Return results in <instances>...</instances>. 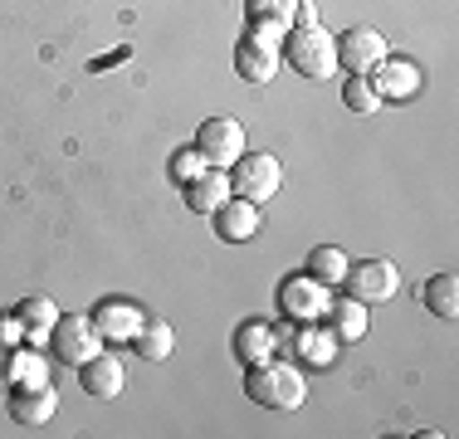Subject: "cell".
Segmentation results:
<instances>
[{
	"instance_id": "6da1fadb",
	"label": "cell",
	"mask_w": 459,
	"mask_h": 439,
	"mask_svg": "<svg viewBox=\"0 0 459 439\" xmlns=\"http://www.w3.org/2000/svg\"><path fill=\"white\" fill-rule=\"evenodd\" d=\"M245 395L255 405H264V410H299L303 395H308V381H303L299 366L269 357V361H255L245 371Z\"/></svg>"
},
{
	"instance_id": "7a4b0ae2",
	"label": "cell",
	"mask_w": 459,
	"mask_h": 439,
	"mask_svg": "<svg viewBox=\"0 0 459 439\" xmlns=\"http://www.w3.org/2000/svg\"><path fill=\"white\" fill-rule=\"evenodd\" d=\"M283 59L293 64V73L323 83L337 73V35H327L323 25H293L283 35Z\"/></svg>"
},
{
	"instance_id": "3957f363",
	"label": "cell",
	"mask_w": 459,
	"mask_h": 439,
	"mask_svg": "<svg viewBox=\"0 0 459 439\" xmlns=\"http://www.w3.org/2000/svg\"><path fill=\"white\" fill-rule=\"evenodd\" d=\"M279 185H283V167H279L274 151H245V157L230 167V191H235L239 201L264 205L279 195Z\"/></svg>"
},
{
	"instance_id": "277c9868",
	"label": "cell",
	"mask_w": 459,
	"mask_h": 439,
	"mask_svg": "<svg viewBox=\"0 0 459 439\" xmlns=\"http://www.w3.org/2000/svg\"><path fill=\"white\" fill-rule=\"evenodd\" d=\"M195 151L205 157V167L230 171L245 157V127H239L235 117H205V123L195 127Z\"/></svg>"
},
{
	"instance_id": "5b68a950",
	"label": "cell",
	"mask_w": 459,
	"mask_h": 439,
	"mask_svg": "<svg viewBox=\"0 0 459 439\" xmlns=\"http://www.w3.org/2000/svg\"><path fill=\"white\" fill-rule=\"evenodd\" d=\"M49 351L64 361V366L79 371L89 357L103 351V337H98L93 317H59V323H54V332H49Z\"/></svg>"
},
{
	"instance_id": "8992f818",
	"label": "cell",
	"mask_w": 459,
	"mask_h": 439,
	"mask_svg": "<svg viewBox=\"0 0 459 439\" xmlns=\"http://www.w3.org/2000/svg\"><path fill=\"white\" fill-rule=\"evenodd\" d=\"M342 283H347V298L357 303H386L401 288V273L391 259H362V263H347Z\"/></svg>"
},
{
	"instance_id": "52a82bcc",
	"label": "cell",
	"mask_w": 459,
	"mask_h": 439,
	"mask_svg": "<svg viewBox=\"0 0 459 439\" xmlns=\"http://www.w3.org/2000/svg\"><path fill=\"white\" fill-rule=\"evenodd\" d=\"M327 288L313 273H289V279L279 283V313H289L293 323H323L327 313Z\"/></svg>"
},
{
	"instance_id": "ba28073f",
	"label": "cell",
	"mask_w": 459,
	"mask_h": 439,
	"mask_svg": "<svg viewBox=\"0 0 459 439\" xmlns=\"http://www.w3.org/2000/svg\"><path fill=\"white\" fill-rule=\"evenodd\" d=\"M381 59H391V44L381 39V30L352 25L347 35H337V69H347V73H371Z\"/></svg>"
},
{
	"instance_id": "9c48e42d",
	"label": "cell",
	"mask_w": 459,
	"mask_h": 439,
	"mask_svg": "<svg viewBox=\"0 0 459 439\" xmlns=\"http://www.w3.org/2000/svg\"><path fill=\"white\" fill-rule=\"evenodd\" d=\"M10 420L15 425H30V430H39V425L54 420V410H59V395H54V386L45 381V386H10Z\"/></svg>"
},
{
	"instance_id": "30bf717a",
	"label": "cell",
	"mask_w": 459,
	"mask_h": 439,
	"mask_svg": "<svg viewBox=\"0 0 459 439\" xmlns=\"http://www.w3.org/2000/svg\"><path fill=\"white\" fill-rule=\"evenodd\" d=\"M89 317H93V327H98L103 342H133L137 327H142V313L127 298H103Z\"/></svg>"
},
{
	"instance_id": "8fae6325",
	"label": "cell",
	"mask_w": 459,
	"mask_h": 439,
	"mask_svg": "<svg viewBox=\"0 0 459 439\" xmlns=\"http://www.w3.org/2000/svg\"><path fill=\"white\" fill-rule=\"evenodd\" d=\"M79 381H83V391H89L93 400H113V395L127 386V371H123V361H117L113 351H98V357H89L79 366Z\"/></svg>"
},
{
	"instance_id": "7c38bea8",
	"label": "cell",
	"mask_w": 459,
	"mask_h": 439,
	"mask_svg": "<svg viewBox=\"0 0 459 439\" xmlns=\"http://www.w3.org/2000/svg\"><path fill=\"white\" fill-rule=\"evenodd\" d=\"M230 195H235V191H230V171L225 167H205L201 176L186 181V205H191L195 215H215Z\"/></svg>"
},
{
	"instance_id": "4fadbf2b",
	"label": "cell",
	"mask_w": 459,
	"mask_h": 439,
	"mask_svg": "<svg viewBox=\"0 0 459 439\" xmlns=\"http://www.w3.org/2000/svg\"><path fill=\"white\" fill-rule=\"evenodd\" d=\"M215 235H221L225 245L255 239V235H259V205H255V201H239V195H230L221 211H215Z\"/></svg>"
},
{
	"instance_id": "5bb4252c",
	"label": "cell",
	"mask_w": 459,
	"mask_h": 439,
	"mask_svg": "<svg viewBox=\"0 0 459 439\" xmlns=\"http://www.w3.org/2000/svg\"><path fill=\"white\" fill-rule=\"evenodd\" d=\"M323 327L337 337V347H347V342H362V337H367V303H357V298L327 303V313H323Z\"/></svg>"
},
{
	"instance_id": "9a60e30c",
	"label": "cell",
	"mask_w": 459,
	"mask_h": 439,
	"mask_svg": "<svg viewBox=\"0 0 459 439\" xmlns=\"http://www.w3.org/2000/svg\"><path fill=\"white\" fill-rule=\"evenodd\" d=\"M235 73L245 83H269L279 73V49H264V44H255V39H239V49H235Z\"/></svg>"
},
{
	"instance_id": "2e32d148",
	"label": "cell",
	"mask_w": 459,
	"mask_h": 439,
	"mask_svg": "<svg viewBox=\"0 0 459 439\" xmlns=\"http://www.w3.org/2000/svg\"><path fill=\"white\" fill-rule=\"evenodd\" d=\"M371 73H377L371 83H377L381 98H411L415 88H420V69H415L411 59H381Z\"/></svg>"
},
{
	"instance_id": "e0dca14e",
	"label": "cell",
	"mask_w": 459,
	"mask_h": 439,
	"mask_svg": "<svg viewBox=\"0 0 459 439\" xmlns=\"http://www.w3.org/2000/svg\"><path fill=\"white\" fill-rule=\"evenodd\" d=\"M279 347V332L269 323H239L235 327V357L245 361V366H255V361H269Z\"/></svg>"
},
{
	"instance_id": "ac0fdd59",
	"label": "cell",
	"mask_w": 459,
	"mask_h": 439,
	"mask_svg": "<svg viewBox=\"0 0 459 439\" xmlns=\"http://www.w3.org/2000/svg\"><path fill=\"white\" fill-rule=\"evenodd\" d=\"M293 351H299L303 361H313V366H333V357H337V337L327 332V327H318V323H299Z\"/></svg>"
},
{
	"instance_id": "d6986e66",
	"label": "cell",
	"mask_w": 459,
	"mask_h": 439,
	"mask_svg": "<svg viewBox=\"0 0 459 439\" xmlns=\"http://www.w3.org/2000/svg\"><path fill=\"white\" fill-rule=\"evenodd\" d=\"M133 347H137V357H147V361H167L171 347H177V332H171V323H161V317H142Z\"/></svg>"
},
{
	"instance_id": "ffe728a7",
	"label": "cell",
	"mask_w": 459,
	"mask_h": 439,
	"mask_svg": "<svg viewBox=\"0 0 459 439\" xmlns=\"http://www.w3.org/2000/svg\"><path fill=\"white\" fill-rule=\"evenodd\" d=\"M20 327H25V342H49L54 323H59V307H54L49 298H25L15 307Z\"/></svg>"
},
{
	"instance_id": "44dd1931",
	"label": "cell",
	"mask_w": 459,
	"mask_h": 439,
	"mask_svg": "<svg viewBox=\"0 0 459 439\" xmlns=\"http://www.w3.org/2000/svg\"><path fill=\"white\" fill-rule=\"evenodd\" d=\"M420 298H425V307H430L435 317H455L459 313V279L455 273H435V279H425Z\"/></svg>"
},
{
	"instance_id": "7402d4cb",
	"label": "cell",
	"mask_w": 459,
	"mask_h": 439,
	"mask_svg": "<svg viewBox=\"0 0 459 439\" xmlns=\"http://www.w3.org/2000/svg\"><path fill=\"white\" fill-rule=\"evenodd\" d=\"M308 273L323 283V288H337V283L347 279V254H342L337 245H318V249L308 254Z\"/></svg>"
},
{
	"instance_id": "603a6c76",
	"label": "cell",
	"mask_w": 459,
	"mask_h": 439,
	"mask_svg": "<svg viewBox=\"0 0 459 439\" xmlns=\"http://www.w3.org/2000/svg\"><path fill=\"white\" fill-rule=\"evenodd\" d=\"M342 103L352 108L357 117H371L381 103H386V98L377 93V83H371L367 73H352V79H347V88H342Z\"/></svg>"
},
{
	"instance_id": "cb8c5ba5",
	"label": "cell",
	"mask_w": 459,
	"mask_h": 439,
	"mask_svg": "<svg viewBox=\"0 0 459 439\" xmlns=\"http://www.w3.org/2000/svg\"><path fill=\"white\" fill-rule=\"evenodd\" d=\"M299 5H303V0H245V15L249 20H274V25H289L293 30Z\"/></svg>"
},
{
	"instance_id": "d4e9b609",
	"label": "cell",
	"mask_w": 459,
	"mask_h": 439,
	"mask_svg": "<svg viewBox=\"0 0 459 439\" xmlns=\"http://www.w3.org/2000/svg\"><path fill=\"white\" fill-rule=\"evenodd\" d=\"M45 381H49L45 361H39L35 351H15V381H10V386H45Z\"/></svg>"
},
{
	"instance_id": "484cf974",
	"label": "cell",
	"mask_w": 459,
	"mask_h": 439,
	"mask_svg": "<svg viewBox=\"0 0 459 439\" xmlns=\"http://www.w3.org/2000/svg\"><path fill=\"white\" fill-rule=\"evenodd\" d=\"M283 35H289V25H274V20H249L245 25V39L264 44V49H283Z\"/></svg>"
},
{
	"instance_id": "4316f807",
	"label": "cell",
	"mask_w": 459,
	"mask_h": 439,
	"mask_svg": "<svg viewBox=\"0 0 459 439\" xmlns=\"http://www.w3.org/2000/svg\"><path fill=\"white\" fill-rule=\"evenodd\" d=\"M205 171V157L195 147H186V151H177V157H171V176H177V181L186 185L191 181V176H201Z\"/></svg>"
},
{
	"instance_id": "83f0119b",
	"label": "cell",
	"mask_w": 459,
	"mask_h": 439,
	"mask_svg": "<svg viewBox=\"0 0 459 439\" xmlns=\"http://www.w3.org/2000/svg\"><path fill=\"white\" fill-rule=\"evenodd\" d=\"M10 381H15V347L0 342V391H10Z\"/></svg>"
},
{
	"instance_id": "f1b7e54d",
	"label": "cell",
	"mask_w": 459,
	"mask_h": 439,
	"mask_svg": "<svg viewBox=\"0 0 459 439\" xmlns=\"http://www.w3.org/2000/svg\"><path fill=\"white\" fill-rule=\"evenodd\" d=\"M20 337H25V327H20V317H15V313H10V317H0V342H5V347H15Z\"/></svg>"
}]
</instances>
